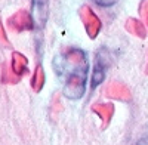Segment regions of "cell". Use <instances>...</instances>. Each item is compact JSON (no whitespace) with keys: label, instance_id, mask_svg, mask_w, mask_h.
<instances>
[{"label":"cell","instance_id":"6da1fadb","mask_svg":"<svg viewBox=\"0 0 148 145\" xmlns=\"http://www.w3.org/2000/svg\"><path fill=\"white\" fill-rule=\"evenodd\" d=\"M55 71L65 77L64 95L70 99H79L83 96L88 77V58L80 49H70L67 53L55 58Z\"/></svg>","mask_w":148,"mask_h":145},{"label":"cell","instance_id":"7a4b0ae2","mask_svg":"<svg viewBox=\"0 0 148 145\" xmlns=\"http://www.w3.org/2000/svg\"><path fill=\"white\" fill-rule=\"evenodd\" d=\"M80 18L83 21V25L86 28V33L90 39H95L98 33L101 30V21L95 15V12L89 6H82L80 8Z\"/></svg>","mask_w":148,"mask_h":145},{"label":"cell","instance_id":"3957f363","mask_svg":"<svg viewBox=\"0 0 148 145\" xmlns=\"http://www.w3.org/2000/svg\"><path fill=\"white\" fill-rule=\"evenodd\" d=\"M31 2H33V21L39 28H43L49 16V0H31Z\"/></svg>","mask_w":148,"mask_h":145},{"label":"cell","instance_id":"277c9868","mask_svg":"<svg viewBox=\"0 0 148 145\" xmlns=\"http://www.w3.org/2000/svg\"><path fill=\"white\" fill-rule=\"evenodd\" d=\"M108 64V59H107V55L99 52L96 56V61H95V67H93V72H92V89H95L99 83L104 81V77H105V70H107V65Z\"/></svg>","mask_w":148,"mask_h":145},{"label":"cell","instance_id":"5b68a950","mask_svg":"<svg viewBox=\"0 0 148 145\" xmlns=\"http://www.w3.org/2000/svg\"><path fill=\"white\" fill-rule=\"evenodd\" d=\"M105 95L108 98H114V99H120V101H129L130 99L129 89L121 83H111L105 90Z\"/></svg>","mask_w":148,"mask_h":145},{"label":"cell","instance_id":"8992f818","mask_svg":"<svg viewBox=\"0 0 148 145\" xmlns=\"http://www.w3.org/2000/svg\"><path fill=\"white\" fill-rule=\"evenodd\" d=\"M92 110L102 118L104 122V126H107L110 123L111 117H113V113H114V107L111 104H95L92 107Z\"/></svg>","mask_w":148,"mask_h":145},{"label":"cell","instance_id":"52a82bcc","mask_svg":"<svg viewBox=\"0 0 148 145\" xmlns=\"http://www.w3.org/2000/svg\"><path fill=\"white\" fill-rule=\"evenodd\" d=\"M126 30L129 33H132L133 36H136V37H141V39H145V36H147L145 27L135 18H129L126 21Z\"/></svg>","mask_w":148,"mask_h":145},{"label":"cell","instance_id":"ba28073f","mask_svg":"<svg viewBox=\"0 0 148 145\" xmlns=\"http://www.w3.org/2000/svg\"><path fill=\"white\" fill-rule=\"evenodd\" d=\"M43 83H45V72H43L42 67H37L34 79H33V86H34L36 90H40L42 86H43Z\"/></svg>","mask_w":148,"mask_h":145},{"label":"cell","instance_id":"9c48e42d","mask_svg":"<svg viewBox=\"0 0 148 145\" xmlns=\"http://www.w3.org/2000/svg\"><path fill=\"white\" fill-rule=\"evenodd\" d=\"M15 64H16V65H15V70H16L18 72H21V67H22V68L25 67L27 61H25V58H24V56L15 53Z\"/></svg>","mask_w":148,"mask_h":145},{"label":"cell","instance_id":"30bf717a","mask_svg":"<svg viewBox=\"0 0 148 145\" xmlns=\"http://www.w3.org/2000/svg\"><path fill=\"white\" fill-rule=\"evenodd\" d=\"M95 2L99 5V6H104V8H110V6H113L116 5L119 0H95Z\"/></svg>","mask_w":148,"mask_h":145},{"label":"cell","instance_id":"8fae6325","mask_svg":"<svg viewBox=\"0 0 148 145\" xmlns=\"http://www.w3.org/2000/svg\"><path fill=\"white\" fill-rule=\"evenodd\" d=\"M139 12H141V15H142L144 18H147V16H148V0H144V2L141 3Z\"/></svg>","mask_w":148,"mask_h":145},{"label":"cell","instance_id":"7c38bea8","mask_svg":"<svg viewBox=\"0 0 148 145\" xmlns=\"http://www.w3.org/2000/svg\"><path fill=\"white\" fill-rule=\"evenodd\" d=\"M138 145H148V135H147V136H144V138L138 142Z\"/></svg>","mask_w":148,"mask_h":145},{"label":"cell","instance_id":"4fadbf2b","mask_svg":"<svg viewBox=\"0 0 148 145\" xmlns=\"http://www.w3.org/2000/svg\"><path fill=\"white\" fill-rule=\"evenodd\" d=\"M145 72H147V74H148V64H147V68H145Z\"/></svg>","mask_w":148,"mask_h":145},{"label":"cell","instance_id":"5bb4252c","mask_svg":"<svg viewBox=\"0 0 148 145\" xmlns=\"http://www.w3.org/2000/svg\"><path fill=\"white\" fill-rule=\"evenodd\" d=\"M145 19H147V24H148V16H147V18H145Z\"/></svg>","mask_w":148,"mask_h":145}]
</instances>
